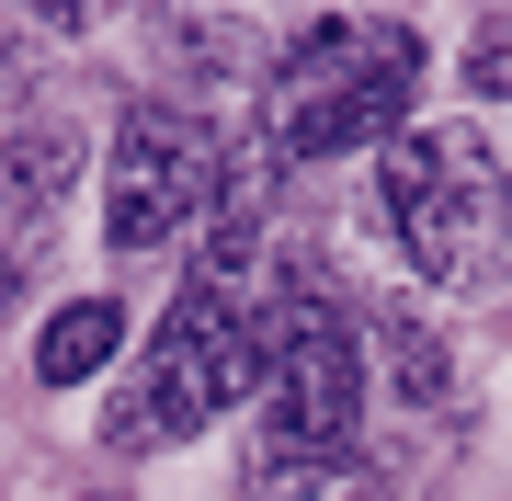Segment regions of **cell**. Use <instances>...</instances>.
Listing matches in <instances>:
<instances>
[{
    "label": "cell",
    "mask_w": 512,
    "mask_h": 501,
    "mask_svg": "<svg viewBox=\"0 0 512 501\" xmlns=\"http://www.w3.org/2000/svg\"><path fill=\"white\" fill-rule=\"evenodd\" d=\"M262 331H274V365H262V490H319L353 467V433H365V342H353V308L330 297L308 262H285L262 285Z\"/></svg>",
    "instance_id": "cell-1"
},
{
    "label": "cell",
    "mask_w": 512,
    "mask_h": 501,
    "mask_svg": "<svg viewBox=\"0 0 512 501\" xmlns=\"http://www.w3.org/2000/svg\"><path fill=\"white\" fill-rule=\"evenodd\" d=\"M376 194L399 217V251L433 285H501L512 274V171L467 126H399L376 149Z\"/></svg>",
    "instance_id": "cell-2"
},
{
    "label": "cell",
    "mask_w": 512,
    "mask_h": 501,
    "mask_svg": "<svg viewBox=\"0 0 512 501\" xmlns=\"http://www.w3.org/2000/svg\"><path fill=\"white\" fill-rule=\"evenodd\" d=\"M262 365H274V331H262V297H239V285H194L183 308L160 319V342H148L137 388L114 399L103 445L114 456H148V445H183L205 433L228 399L262 388Z\"/></svg>",
    "instance_id": "cell-3"
},
{
    "label": "cell",
    "mask_w": 512,
    "mask_h": 501,
    "mask_svg": "<svg viewBox=\"0 0 512 501\" xmlns=\"http://www.w3.org/2000/svg\"><path fill=\"white\" fill-rule=\"evenodd\" d=\"M421 92V35L410 23H308L274 69V149L330 160V149H387Z\"/></svg>",
    "instance_id": "cell-4"
},
{
    "label": "cell",
    "mask_w": 512,
    "mask_h": 501,
    "mask_svg": "<svg viewBox=\"0 0 512 501\" xmlns=\"http://www.w3.org/2000/svg\"><path fill=\"white\" fill-rule=\"evenodd\" d=\"M217 194H228V171H217V137H205L194 114L137 103L126 126H114V160H103V228H114V251H160V240H183V228H205Z\"/></svg>",
    "instance_id": "cell-5"
},
{
    "label": "cell",
    "mask_w": 512,
    "mask_h": 501,
    "mask_svg": "<svg viewBox=\"0 0 512 501\" xmlns=\"http://www.w3.org/2000/svg\"><path fill=\"white\" fill-rule=\"evenodd\" d=\"M69 171H80V137H57V126H35V137H0V285H12L23 262L46 251Z\"/></svg>",
    "instance_id": "cell-6"
},
{
    "label": "cell",
    "mask_w": 512,
    "mask_h": 501,
    "mask_svg": "<svg viewBox=\"0 0 512 501\" xmlns=\"http://www.w3.org/2000/svg\"><path fill=\"white\" fill-rule=\"evenodd\" d=\"M114 353H126V308H114V297H80V308H57V319H46L35 376H46V388H80V376H103Z\"/></svg>",
    "instance_id": "cell-7"
},
{
    "label": "cell",
    "mask_w": 512,
    "mask_h": 501,
    "mask_svg": "<svg viewBox=\"0 0 512 501\" xmlns=\"http://www.w3.org/2000/svg\"><path fill=\"white\" fill-rule=\"evenodd\" d=\"M376 353H387V376H399V399H410V410H444V399H456V376H444V342L421 331L410 308H376Z\"/></svg>",
    "instance_id": "cell-8"
},
{
    "label": "cell",
    "mask_w": 512,
    "mask_h": 501,
    "mask_svg": "<svg viewBox=\"0 0 512 501\" xmlns=\"http://www.w3.org/2000/svg\"><path fill=\"white\" fill-rule=\"evenodd\" d=\"M467 80H478L490 103H512V23H490V35L467 46Z\"/></svg>",
    "instance_id": "cell-9"
}]
</instances>
